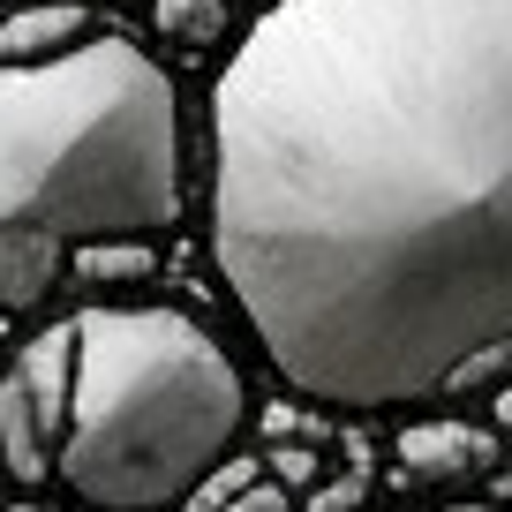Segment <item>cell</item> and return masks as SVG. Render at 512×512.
<instances>
[{"mask_svg":"<svg viewBox=\"0 0 512 512\" xmlns=\"http://www.w3.org/2000/svg\"><path fill=\"white\" fill-rule=\"evenodd\" d=\"M204 219L302 400L512 384V0H264L211 83Z\"/></svg>","mask_w":512,"mask_h":512,"instance_id":"cell-1","label":"cell"},{"mask_svg":"<svg viewBox=\"0 0 512 512\" xmlns=\"http://www.w3.org/2000/svg\"><path fill=\"white\" fill-rule=\"evenodd\" d=\"M189 219L181 83L128 31L0 68V241L68 264L91 241H166Z\"/></svg>","mask_w":512,"mask_h":512,"instance_id":"cell-2","label":"cell"},{"mask_svg":"<svg viewBox=\"0 0 512 512\" xmlns=\"http://www.w3.org/2000/svg\"><path fill=\"white\" fill-rule=\"evenodd\" d=\"M76 377L53 475L98 512H166L226 467L249 384L234 354L166 302H91L68 317Z\"/></svg>","mask_w":512,"mask_h":512,"instance_id":"cell-3","label":"cell"},{"mask_svg":"<svg viewBox=\"0 0 512 512\" xmlns=\"http://www.w3.org/2000/svg\"><path fill=\"white\" fill-rule=\"evenodd\" d=\"M68 377H76V339L68 324H46L38 339H23L16 362L0 369V467L38 490L53 475L61 452V422H68Z\"/></svg>","mask_w":512,"mask_h":512,"instance_id":"cell-4","label":"cell"},{"mask_svg":"<svg viewBox=\"0 0 512 512\" xmlns=\"http://www.w3.org/2000/svg\"><path fill=\"white\" fill-rule=\"evenodd\" d=\"M400 467L422 490H467V482L497 475V437L460 422V415H430L415 430H400Z\"/></svg>","mask_w":512,"mask_h":512,"instance_id":"cell-5","label":"cell"},{"mask_svg":"<svg viewBox=\"0 0 512 512\" xmlns=\"http://www.w3.org/2000/svg\"><path fill=\"white\" fill-rule=\"evenodd\" d=\"M91 38L83 0H31V8H0V68H31Z\"/></svg>","mask_w":512,"mask_h":512,"instance_id":"cell-6","label":"cell"},{"mask_svg":"<svg viewBox=\"0 0 512 512\" xmlns=\"http://www.w3.org/2000/svg\"><path fill=\"white\" fill-rule=\"evenodd\" d=\"M151 38L181 61H211L234 46V0H144Z\"/></svg>","mask_w":512,"mask_h":512,"instance_id":"cell-7","label":"cell"},{"mask_svg":"<svg viewBox=\"0 0 512 512\" xmlns=\"http://www.w3.org/2000/svg\"><path fill=\"white\" fill-rule=\"evenodd\" d=\"M159 272V241H91V249H68V287L91 294H128Z\"/></svg>","mask_w":512,"mask_h":512,"instance_id":"cell-8","label":"cell"},{"mask_svg":"<svg viewBox=\"0 0 512 512\" xmlns=\"http://www.w3.org/2000/svg\"><path fill=\"white\" fill-rule=\"evenodd\" d=\"M211 512H294V497L279 490V482H264V475H249L241 490H226Z\"/></svg>","mask_w":512,"mask_h":512,"instance_id":"cell-9","label":"cell"},{"mask_svg":"<svg viewBox=\"0 0 512 512\" xmlns=\"http://www.w3.org/2000/svg\"><path fill=\"white\" fill-rule=\"evenodd\" d=\"M497 422L512 430V384H497Z\"/></svg>","mask_w":512,"mask_h":512,"instance_id":"cell-10","label":"cell"},{"mask_svg":"<svg viewBox=\"0 0 512 512\" xmlns=\"http://www.w3.org/2000/svg\"><path fill=\"white\" fill-rule=\"evenodd\" d=\"M8 512H61V505H8Z\"/></svg>","mask_w":512,"mask_h":512,"instance_id":"cell-11","label":"cell"},{"mask_svg":"<svg viewBox=\"0 0 512 512\" xmlns=\"http://www.w3.org/2000/svg\"><path fill=\"white\" fill-rule=\"evenodd\" d=\"M121 8H144V0H121Z\"/></svg>","mask_w":512,"mask_h":512,"instance_id":"cell-12","label":"cell"},{"mask_svg":"<svg viewBox=\"0 0 512 512\" xmlns=\"http://www.w3.org/2000/svg\"><path fill=\"white\" fill-rule=\"evenodd\" d=\"M0 8H8V0H0Z\"/></svg>","mask_w":512,"mask_h":512,"instance_id":"cell-13","label":"cell"}]
</instances>
